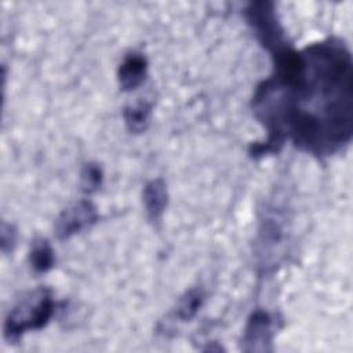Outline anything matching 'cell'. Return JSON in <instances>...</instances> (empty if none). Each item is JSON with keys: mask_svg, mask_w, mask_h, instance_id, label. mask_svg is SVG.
I'll return each instance as SVG.
<instances>
[{"mask_svg": "<svg viewBox=\"0 0 353 353\" xmlns=\"http://www.w3.org/2000/svg\"><path fill=\"white\" fill-rule=\"evenodd\" d=\"M270 55L274 72L252 97L254 114L268 138L250 153L277 152L285 141L319 157L347 146L353 135V65L346 44L330 37L301 51L287 44Z\"/></svg>", "mask_w": 353, "mask_h": 353, "instance_id": "obj_1", "label": "cell"}, {"mask_svg": "<svg viewBox=\"0 0 353 353\" xmlns=\"http://www.w3.org/2000/svg\"><path fill=\"white\" fill-rule=\"evenodd\" d=\"M55 312V301L46 287L25 294L8 312L4 321V336L15 343L21 336L33 330H41L47 325Z\"/></svg>", "mask_w": 353, "mask_h": 353, "instance_id": "obj_2", "label": "cell"}, {"mask_svg": "<svg viewBox=\"0 0 353 353\" xmlns=\"http://www.w3.org/2000/svg\"><path fill=\"white\" fill-rule=\"evenodd\" d=\"M248 23L252 26L261 44L273 52L277 48L287 44L283 28L277 21L273 3L269 1H255L248 4L244 11Z\"/></svg>", "mask_w": 353, "mask_h": 353, "instance_id": "obj_3", "label": "cell"}, {"mask_svg": "<svg viewBox=\"0 0 353 353\" xmlns=\"http://www.w3.org/2000/svg\"><path fill=\"white\" fill-rule=\"evenodd\" d=\"M98 221L97 207L90 200H79L65 208L55 221V236L59 240L70 239L90 229Z\"/></svg>", "mask_w": 353, "mask_h": 353, "instance_id": "obj_4", "label": "cell"}, {"mask_svg": "<svg viewBox=\"0 0 353 353\" xmlns=\"http://www.w3.org/2000/svg\"><path fill=\"white\" fill-rule=\"evenodd\" d=\"M273 336V317L268 312L256 309L248 317L245 324L241 338V349L244 352H270Z\"/></svg>", "mask_w": 353, "mask_h": 353, "instance_id": "obj_5", "label": "cell"}, {"mask_svg": "<svg viewBox=\"0 0 353 353\" xmlns=\"http://www.w3.org/2000/svg\"><path fill=\"white\" fill-rule=\"evenodd\" d=\"M148 73V59L141 52H130L124 57L117 69L119 85L123 91H132L138 88Z\"/></svg>", "mask_w": 353, "mask_h": 353, "instance_id": "obj_6", "label": "cell"}, {"mask_svg": "<svg viewBox=\"0 0 353 353\" xmlns=\"http://www.w3.org/2000/svg\"><path fill=\"white\" fill-rule=\"evenodd\" d=\"M142 200L146 215L150 222H160L168 203L167 185L161 178H154L149 181L142 190Z\"/></svg>", "mask_w": 353, "mask_h": 353, "instance_id": "obj_7", "label": "cell"}, {"mask_svg": "<svg viewBox=\"0 0 353 353\" xmlns=\"http://www.w3.org/2000/svg\"><path fill=\"white\" fill-rule=\"evenodd\" d=\"M150 114H152V103L143 99L125 106L123 110L124 123L128 131L132 134H141L146 131L150 123Z\"/></svg>", "mask_w": 353, "mask_h": 353, "instance_id": "obj_8", "label": "cell"}, {"mask_svg": "<svg viewBox=\"0 0 353 353\" xmlns=\"http://www.w3.org/2000/svg\"><path fill=\"white\" fill-rule=\"evenodd\" d=\"M29 263L36 273H47L55 265V252L46 239H36L29 251Z\"/></svg>", "mask_w": 353, "mask_h": 353, "instance_id": "obj_9", "label": "cell"}, {"mask_svg": "<svg viewBox=\"0 0 353 353\" xmlns=\"http://www.w3.org/2000/svg\"><path fill=\"white\" fill-rule=\"evenodd\" d=\"M203 302H204L203 290L197 287L190 288L178 299L172 310L174 319H178V321H190L200 310Z\"/></svg>", "mask_w": 353, "mask_h": 353, "instance_id": "obj_10", "label": "cell"}, {"mask_svg": "<svg viewBox=\"0 0 353 353\" xmlns=\"http://www.w3.org/2000/svg\"><path fill=\"white\" fill-rule=\"evenodd\" d=\"M103 172L102 168L97 163H87L84 164L80 172V189L84 193H94L102 185Z\"/></svg>", "mask_w": 353, "mask_h": 353, "instance_id": "obj_11", "label": "cell"}, {"mask_svg": "<svg viewBox=\"0 0 353 353\" xmlns=\"http://www.w3.org/2000/svg\"><path fill=\"white\" fill-rule=\"evenodd\" d=\"M17 244V230L12 225L3 222L1 225V251L7 254L12 251Z\"/></svg>", "mask_w": 353, "mask_h": 353, "instance_id": "obj_12", "label": "cell"}]
</instances>
